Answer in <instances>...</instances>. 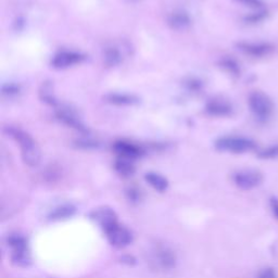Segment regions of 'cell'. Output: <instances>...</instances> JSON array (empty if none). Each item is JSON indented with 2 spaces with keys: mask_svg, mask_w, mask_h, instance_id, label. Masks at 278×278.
<instances>
[{
  "mask_svg": "<svg viewBox=\"0 0 278 278\" xmlns=\"http://www.w3.org/2000/svg\"><path fill=\"white\" fill-rule=\"evenodd\" d=\"M39 98L40 100L50 107H58V100L54 92V86L50 82L43 83L39 89Z\"/></svg>",
  "mask_w": 278,
  "mask_h": 278,
  "instance_id": "cell-15",
  "label": "cell"
},
{
  "mask_svg": "<svg viewBox=\"0 0 278 278\" xmlns=\"http://www.w3.org/2000/svg\"><path fill=\"white\" fill-rule=\"evenodd\" d=\"M109 242L115 248L128 247L133 241L132 233L124 226L116 224L105 231Z\"/></svg>",
  "mask_w": 278,
  "mask_h": 278,
  "instance_id": "cell-8",
  "label": "cell"
},
{
  "mask_svg": "<svg viewBox=\"0 0 278 278\" xmlns=\"http://www.w3.org/2000/svg\"><path fill=\"white\" fill-rule=\"evenodd\" d=\"M167 24L172 30L184 31L191 25V18L186 11L175 10L168 15Z\"/></svg>",
  "mask_w": 278,
  "mask_h": 278,
  "instance_id": "cell-13",
  "label": "cell"
},
{
  "mask_svg": "<svg viewBox=\"0 0 278 278\" xmlns=\"http://www.w3.org/2000/svg\"><path fill=\"white\" fill-rule=\"evenodd\" d=\"M201 85H202L201 82L195 79H190L187 82V87L189 90H195V91H198L199 89L201 90Z\"/></svg>",
  "mask_w": 278,
  "mask_h": 278,
  "instance_id": "cell-28",
  "label": "cell"
},
{
  "mask_svg": "<svg viewBox=\"0 0 278 278\" xmlns=\"http://www.w3.org/2000/svg\"><path fill=\"white\" fill-rule=\"evenodd\" d=\"M145 180L150 185L151 187L156 189L157 191L163 192L168 187V182L162 175H160L155 172H149L145 175Z\"/></svg>",
  "mask_w": 278,
  "mask_h": 278,
  "instance_id": "cell-16",
  "label": "cell"
},
{
  "mask_svg": "<svg viewBox=\"0 0 278 278\" xmlns=\"http://www.w3.org/2000/svg\"><path fill=\"white\" fill-rule=\"evenodd\" d=\"M75 146L83 150H96L99 148V141L91 137H83L75 141Z\"/></svg>",
  "mask_w": 278,
  "mask_h": 278,
  "instance_id": "cell-21",
  "label": "cell"
},
{
  "mask_svg": "<svg viewBox=\"0 0 278 278\" xmlns=\"http://www.w3.org/2000/svg\"><path fill=\"white\" fill-rule=\"evenodd\" d=\"M86 59V56L74 50H62L56 54L52 60V66L57 70L69 69L74 65L81 64Z\"/></svg>",
  "mask_w": 278,
  "mask_h": 278,
  "instance_id": "cell-6",
  "label": "cell"
},
{
  "mask_svg": "<svg viewBox=\"0 0 278 278\" xmlns=\"http://www.w3.org/2000/svg\"><path fill=\"white\" fill-rule=\"evenodd\" d=\"M269 209H271L273 216L278 221V198L271 197V199H269Z\"/></svg>",
  "mask_w": 278,
  "mask_h": 278,
  "instance_id": "cell-26",
  "label": "cell"
},
{
  "mask_svg": "<svg viewBox=\"0 0 278 278\" xmlns=\"http://www.w3.org/2000/svg\"><path fill=\"white\" fill-rule=\"evenodd\" d=\"M220 64L225 71L231 73L232 75H235V77H238V75L240 74V67H239L238 63L234 60V59L224 58L221 60Z\"/></svg>",
  "mask_w": 278,
  "mask_h": 278,
  "instance_id": "cell-20",
  "label": "cell"
},
{
  "mask_svg": "<svg viewBox=\"0 0 278 278\" xmlns=\"http://www.w3.org/2000/svg\"><path fill=\"white\" fill-rule=\"evenodd\" d=\"M258 278H277V275L273 268H264L258 276Z\"/></svg>",
  "mask_w": 278,
  "mask_h": 278,
  "instance_id": "cell-27",
  "label": "cell"
},
{
  "mask_svg": "<svg viewBox=\"0 0 278 278\" xmlns=\"http://www.w3.org/2000/svg\"><path fill=\"white\" fill-rule=\"evenodd\" d=\"M21 88L19 85H16L14 83H9V84H4L2 87V94L3 96L7 97H13L16 96L20 92Z\"/></svg>",
  "mask_w": 278,
  "mask_h": 278,
  "instance_id": "cell-24",
  "label": "cell"
},
{
  "mask_svg": "<svg viewBox=\"0 0 278 278\" xmlns=\"http://www.w3.org/2000/svg\"><path fill=\"white\" fill-rule=\"evenodd\" d=\"M91 220L97 223L104 231L117 224V216L110 208H99L90 215Z\"/></svg>",
  "mask_w": 278,
  "mask_h": 278,
  "instance_id": "cell-12",
  "label": "cell"
},
{
  "mask_svg": "<svg viewBox=\"0 0 278 278\" xmlns=\"http://www.w3.org/2000/svg\"><path fill=\"white\" fill-rule=\"evenodd\" d=\"M235 2L246 6V7L250 8V9L257 10V11L264 9V4H263L262 0H235Z\"/></svg>",
  "mask_w": 278,
  "mask_h": 278,
  "instance_id": "cell-25",
  "label": "cell"
},
{
  "mask_svg": "<svg viewBox=\"0 0 278 278\" xmlns=\"http://www.w3.org/2000/svg\"><path fill=\"white\" fill-rule=\"evenodd\" d=\"M114 168L117 173L124 176V178L132 176L135 172V166L132 160L123 159V158H119L116 160L114 163Z\"/></svg>",
  "mask_w": 278,
  "mask_h": 278,
  "instance_id": "cell-18",
  "label": "cell"
},
{
  "mask_svg": "<svg viewBox=\"0 0 278 278\" xmlns=\"http://www.w3.org/2000/svg\"><path fill=\"white\" fill-rule=\"evenodd\" d=\"M56 116L57 119L60 121L61 123H63L64 125L69 126L71 129L77 130L78 132L86 135L88 130L84 123L82 122V120L80 119V116L77 114V112L73 111L72 109L70 108H60L58 109L56 112Z\"/></svg>",
  "mask_w": 278,
  "mask_h": 278,
  "instance_id": "cell-9",
  "label": "cell"
},
{
  "mask_svg": "<svg viewBox=\"0 0 278 278\" xmlns=\"http://www.w3.org/2000/svg\"><path fill=\"white\" fill-rule=\"evenodd\" d=\"M8 245L11 248L12 263L25 267L31 264V256L28 249V243L24 237L20 235H12L8 238Z\"/></svg>",
  "mask_w": 278,
  "mask_h": 278,
  "instance_id": "cell-4",
  "label": "cell"
},
{
  "mask_svg": "<svg viewBox=\"0 0 278 278\" xmlns=\"http://www.w3.org/2000/svg\"><path fill=\"white\" fill-rule=\"evenodd\" d=\"M113 150L114 153L119 156V158L132 160V161L144 155V150L141 149V147L126 140L115 141L113 145Z\"/></svg>",
  "mask_w": 278,
  "mask_h": 278,
  "instance_id": "cell-10",
  "label": "cell"
},
{
  "mask_svg": "<svg viewBox=\"0 0 278 278\" xmlns=\"http://www.w3.org/2000/svg\"><path fill=\"white\" fill-rule=\"evenodd\" d=\"M4 131L8 136L19 144L24 163L31 167L37 166L40 162L41 153L36 141L32 138L31 135L20 129L12 128V126H7Z\"/></svg>",
  "mask_w": 278,
  "mask_h": 278,
  "instance_id": "cell-1",
  "label": "cell"
},
{
  "mask_svg": "<svg viewBox=\"0 0 278 278\" xmlns=\"http://www.w3.org/2000/svg\"><path fill=\"white\" fill-rule=\"evenodd\" d=\"M258 157L263 160H272L278 158V145L269 146L258 154Z\"/></svg>",
  "mask_w": 278,
  "mask_h": 278,
  "instance_id": "cell-22",
  "label": "cell"
},
{
  "mask_svg": "<svg viewBox=\"0 0 278 278\" xmlns=\"http://www.w3.org/2000/svg\"><path fill=\"white\" fill-rule=\"evenodd\" d=\"M123 60L121 52L116 47H108L104 53V61L108 66L119 65Z\"/></svg>",
  "mask_w": 278,
  "mask_h": 278,
  "instance_id": "cell-17",
  "label": "cell"
},
{
  "mask_svg": "<svg viewBox=\"0 0 278 278\" xmlns=\"http://www.w3.org/2000/svg\"><path fill=\"white\" fill-rule=\"evenodd\" d=\"M105 99L107 103L119 107L135 106L139 103L138 97L131 94H122V92H111V94H108Z\"/></svg>",
  "mask_w": 278,
  "mask_h": 278,
  "instance_id": "cell-14",
  "label": "cell"
},
{
  "mask_svg": "<svg viewBox=\"0 0 278 278\" xmlns=\"http://www.w3.org/2000/svg\"><path fill=\"white\" fill-rule=\"evenodd\" d=\"M248 105L251 113L260 123H265L271 119L274 112V104L263 91L251 92L248 98Z\"/></svg>",
  "mask_w": 278,
  "mask_h": 278,
  "instance_id": "cell-2",
  "label": "cell"
},
{
  "mask_svg": "<svg viewBox=\"0 0 278 278\" xmlns=\"http://www.w3.org/2000/svg\"><path fill=\"white\" fill-rule=\"evenodd\" d=\"M234 183L242 190H251L259 187L263 182V176L259 171L242 170L234 174Z\"/></svg>",
  "mask_w": 278,
  "mask_h": 278,
  "instance_id": "cell-7",
  "label": "cell"
},
{
  "mask_svg": "<svg viewBox=\"0 0 278 278\" xmlns=\"http://www.w3.org/2000/svg\"><path fill=\"white\" fill-rule=\"evenodd\" d=\"M75 209L72 206H62L57 208L55 211L50 215V218L53 220H61V218H67L74 214Z\"/></svg>",
  "mask_w": 278,
  "mask_h": 278,
  "instance_id": "cell-19",
  "label": "cell"
},
{
  "mask_svg": "<svg viewBox=\"0 0 278 278\" xmlns=\"http://www.w3.org/2000/svg\"><path fill=\"white\" fill-rule=\"evenodd\" d=\"M237 49L243 55L255 59H262L271 56L275 52V46L267 41L251 43V41H240L237 44Z\"/></svg>",
  "mask_w": 278,
  "mask_h": 278,
  "instance_id": "cell-5",
  "label": "cell"
},
{
  "mask_svg": "<svg viewBox=\"0 0 278 278\" xmlns=\"http://www.w3.org/2000/svg\"><path fill=\"white\" fill-rule=\"evenodd\" d=\"M206 111L209 115L215 117H227L233 114L234 108L229 100L222 98L211 99L206 106Z\"/></svg>",
  "mask_w": 278,
  "mask_h": 278,
  "instance_id": "cell-11",
  "label": "cell"
},
{
  "mask_svg": "<svg viewBox=\"0 0 278 278\" xmlns=\"http://www.w3.org/2000/svg\"><path fill=\"white\" fill-rule=\"evenodd\" d=\"M267 15H268V13L265 9L259 10V11H256L254 13L247 15L245 18V22H247L249 24H256V23L262 22L263 20H265L267 18Z\"/></svg>",
  "mask_w": 278,
  "mask_h": 278,
  "instance_id": "cell-23",
  "label": "cell"
},
{
  "mask_svg": "<svg viewBox=\"0 0 278 278\" xmlns=\"http://www.w3.org/2000/svg\"><path fill=\"white\" fill-rule=\"evenodd\" d=\"M215 148L222 153L246 154L257 149L255 140L241 136H224L215 141Z\"/></svg>",
  "mask_w": 278,
  "mask_h": 278,
  "instance_id": "cell-3",
  "label": "cell"
}]
</instances>
